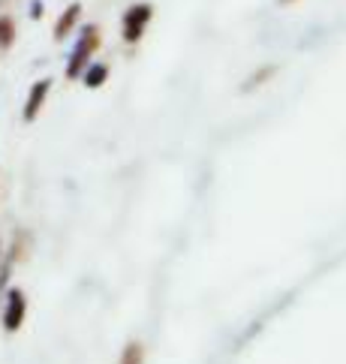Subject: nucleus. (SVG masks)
<instances>
[{"label": "nucleus", "mask_w": 346, "mask_h": 364, "mask_svg": "<svg viewBox=\"0 0 346 364\" xmlns=\"http://www.w3.org/2000/svg\"><path fill=\"white\" fill-rule=\"evenodd\" d=\"M43 0H33V4H31V18H43Z\"/></svg>", "instance_id": "10"}, {"label": "nucleus", "mask_w": 346, "mask_h": 364, "mask_svg": "<svg viewBox=\"0 0 346 364\" xmlns=\"http://www.w3.org/2000/svg\"><path fill=\"white\" fill-rule=\"evenodd\" d=\"M99 28L97 24H87V28H82L79 33V43H75L72 55H70V63H67V79H79V75L85 73V67L91 63V58L97 55L99 48Z\"/></svg>", "instance_id": "1"}, {"label": "nucleus", "mask_w": 346, "mask_h": 364, "mask_svg": "<svg viewBox=\"0 0 346 364\" xmlns=\"http://www.w3.org/2000/svg\"><path fill=\"white\" fill-rule=\"evenodd\" d=\"M280 4H292V0H280Z\"/></svg>", "instance_id": "11"}, {"label": "nucleus", "mask_w": 346, "mask_h": 364, "mask_svg": "<svg viewBox=\"0 0 346 364\" xmlns=\"http://www.w3.org/2000/svg\"><path fill=\"white\" fill-rule=\"evenodd\" d=\"M51 90V79H40L36 85H31V94H28V102H24V121H36V114L43 112L45 106V97Z\"/></svg>", "instance_id": "4"}, {"label": "nucleus", "mask_w": 346, "mask_h": 364, "mask_svg": "<svg viewBox=\"0 0 346 364\" xmlns=\"http://www.w3.org/2000/svg\"><path fill=\"white\" fill-rule=\"evenodd\" d=\"M142 358H145V353H142V343H126L121 364H142Z\"/></svg>", "instance_id": "9"}, {"label": "nucleus", "mask_w": 346, "mask_h": 364, "mask_svg": "<svg viewBox=\"0 0 346 364\" xmlns=\"http://www.w3.org/2000/svg\"><path fill=\"white\" fill-rule=\"evenodd\" d=\"M274 73H277V67H262L259 73H253V75H250V79L244 82V87H241V90H253V87H259L265 79H271Z\"/></svg>", "instance_id": "8"}, {"label": "nucleus", "mask_w": 346, "mask_h": 364, "mask_svg": "<svg viewBox=\"0 0 346 364\" xmlns=\"http://www.w3.org/2000/svg\"><path fill=\"white\" fill-rule=\"evenodd\" d=\"M24 314H28V301H24V292L21 289H9L6 295V310H4V328L12 334L21 328Z\"/></svg>", "instance_id": "3"}, {"label": "nucleus", "mask_w": 346, "mask_h": 364, "mask_svg": "<svg viewBox=\"0 0 346 364\" xmlns=\"http://www.w3.org/2000/svg\"><path fill=\"white\" fill-rule=\"evenodd\" d=\"M79 18H82V4L72 0V4L63 9V16L55 21V40H67V36L72 33V28L79 24Z\"/></svg>", "instance_id": "5"}, {"label": "nucleus", "mask_w": 346, "mask_h": 364, "mask_svg": "<svg viewBox=\"0 0 346 364\" xmlns=\"http://www.w3.org/2000/svg\"><path fill=\"white\" fill-rule=\"evenodd\" d=\"M153 18V4H133L126 6L124 18H121V36L126 46H136L145 36V28Z\"/></svg>", "instance_id": "2"}, {"label": "nucleus", "mask_w": 346, "mask_h": 364, "mask_svg": "<svg viewBox=\"0 0 346 364\" xmlns=\"http://www.w3.org/2000/svg\"><path fill=\"white\" fill-rule=\"evenodd\" d=\"M16 43V21L9 16H0V48H9Z\"/></svg>", "instance_id": "7"}, {"label": "nucleus", "mask_w": 346, "mask_h": 364, "mask_svg": "<svg viewBox=\"0 0 346 364\" xmlns=\"http://www.w3.org/2000/svg\"><path fill=\"white\" fill-rule=\"evenodd\" d=\"M82 79H85V87H99V85H106L109 79V67L106 63H87L85 73H82Z\"/></svg>", "instance_id": "6"}]
</instances>
